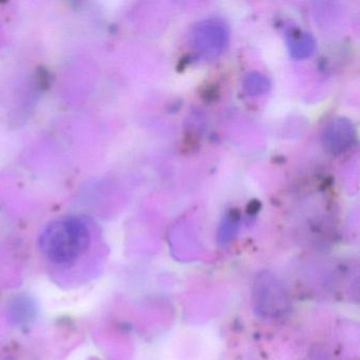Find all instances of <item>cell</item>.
I'll return each mask as SVG.
<instances>
[{
    "mask_svg": "<svg viewBox=\"0 0 360 360\" xmlns=\"http://www.w3.org/2000/svg\"><path fill=\"white\" fill-rule=\"evenodd\" d=\"M91 243L87 225L77 218L62 219L51 223L41 236L44 254L54 264L68 266L81 258Z\"/></svg>",
    "mask_w": 360,
    "mask_h": 360,
    "instance_id": "1",
    "label": "cell"
},
{
    "mask_svg": "<svg viewBox=\"0 0 360 360\" xmlns=\"http://www.w3.org/2000/svg\"><path fill=\"white\" fill-rule=\"evenodd\" d=\"M191 49L203 60L218 58L229 43L226 25L218 20H204L193 27L189 37Z\"/></svg>",
    "mask_w": 360,
    "mask_h": 360,
    "instance_id": "2",
    "label": "cell"
},
{
    "mask_svg": "<svg viewBox=\"0 0 360 360\" xmlns=\"http://www.w3.org/2000/svg\"><path fill=\"white\" fill-rule=\"evenodd\" d=\"M355 128L345 117H336L326 126L322 134L324 149L333 155L347 153L355 142Z\"/></svg>",
    "mask_w": 360,
    "mask_h": 360,
    "instance_id": "3",
    "label": "cell"
},
{
    "mask_svg": "<svg viewBox=\"0 0 360 360\" xmlns=\"http://www.w3.org/2000/svg\"><path fill=\"white\" fill-rule=\"evenodd\" d=\"M290 56L296 60H304L313 56L316 49L315 39L309 33L292 29L286 35Z\"/></svg>",
    "mask_w": 360,
    "mask_h": 360,
    "instance_id": "4",
    "label": "cell"
},
{
    "mask_svg": "<svg viewBox=\"0 0 360 360\" xmlns=\"http://www.w3.org/2000/svg\"><path fill=\"white\" fill-rule=\"evenodd\" d=\"M269 82L261 73H250L244 79L243 89L248 96H258L266 94L269 90Z\"/></svg>",
    "mask_w": 360,
    "mask_h": 360,
    "instance_id": "5",
    "label": "cell"
}]
</instances>
